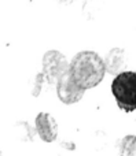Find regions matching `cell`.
<instances>
[{"label":"cell","instance_id":"obj_5","mask_svg":"<svg viewBox=\"0 0 136 156\" xmlns=\"http://www.w3.org/2000/svg\"><path fill=\"white\" fill-rule=\"evenodd\" d=\"M36 130L43 141L52 143L58 136V123L55 118L48 112H40L35 119Z\"/></svg>","mask_w":136,"mask_h":156},{"label":"cell","instance_id":"obj_3","mask_svg":"<svg viewBox=\"0 0 136 156\" xmlns=\"http://www.w3.org/2000/svg\"><path fill=\"white\" fill-rule=\"evenodd\" d=\"M85 89H83L72 77L70 71H66L62 77L58 80L57 83V94L59 100L65 104H74L80 101L84 96Z\"/></svg>","mask_w":136,"mask_h":156},{"label":"cell","instance_id":"obj_1","mask_svg":"<svg viewBox=\"0 0 136 156\" xmlns=\"http://www.w3.org/2000/svg\"><path fill=\"white\" fill-rule=\"evenodd\" d=\"M72 77L83 89H91L96 86L105 77L106 65L96 52L83 51L73 58L69 66Z\"/></svg>","mask_w":136,"mask_h":156},{"label":"cell","instance_id":"obj_4","mask_svg":"<svg viewBox=\"0 0 136 156\" xmlns=\"http://www.w3.org/2000/svg\"><path fill=\"white\" fill-rule=\"evenodd\" d=\"M43 66L47 76L50 78H57V80H59L69 70V65L65 56L58 51L47 52L43 58Z\"/></svg>","mask_w":136,"mask_h":156},{"label":"cell","instance_id":"obj_2","mask_svg":"<svg viewBox=\"0 0 136 156\" xmlns=\"http://www.w3.org/2000/svg\"><path fill=\"white\" fill-rule=\"evenodd\" d=\"M112 93L118 107L125 112L136 110V73L124 71L116 76L112 82Z\"/></svg>","mask_w":136,"mask_h":156}]
</instances>
